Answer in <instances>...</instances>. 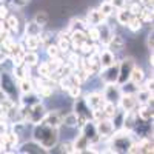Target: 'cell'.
<instances>
[{"mask_svg": "<svg viewBox=\"0 0 154 154\" xmlns=\"http://www.w3.org/2000/svg\"><path fill=\"white\" fill-rule=\"evenodd\" d=\"M32 139L38 145H42L45 149L54 148L59 142V131L57 128L49 126L46 123H37L34 125V131H32Z\"/></svg>", "mask_w": 154, "mask_h": 154, "instance_id": "obj_1", "label": "cell"}, {"mask_svg": "<svg viewBox=\"0 0 154 154\" xmlns=\"http://www.w3.org/2000/svg\"><path fill=\"white\" fill-rule=\"evenodd\" d=\"M136 65L133 57H126L119 63V77H117V85H123L125 82L130 80V74Z\"/></svg>", "mask_w": 154, "mask_h": 154, "instance_id": "obj_2", "label": "cell"}, {"mask_svg": "<svg viewBox=\"0 0 154 154\" xmlns=\"http://www.w3.org/2000/svg\"><path fill=\"white\" fill-rule=\"evenodd\" d=\"M0 89L11 99H16V80L9 72H2L0 75Z\"/></svg>", "mask_w": 154, "mask_h": 154, "instance_id": "obj_3", "label": "cell"}, {"mask_svg": "<svg viewBox=\"0 0 154 154\" xmlns=\"http://www.w3.org/2000/svg\"><path fill=\"white\" fill-rule=\"evenodd\" d=\"M96 130H97V134H99V137L102 139H106V137H111V134L114 133V123H112V120L111 119H108V117H102L100 120H97L96 122Z\"/></svg>", "mask_w": 154, "mask_h": 154, "instance_id": "obj_4", "label": "cell"}, {"mask_svg": "<svg viewBox=\"0 0 154 154\" xmlns=\"http://www.w3.org/2000/svg\"><path fill=\"white\" fill-rule=\"evenodd\" d=\"M103 99L105 102H117L122 96V89H120V85L117 83H105V88H103Z\"/></svg>", "mask_w": 154, "mask_h": 154, "instance_id": "obj_5", "label": "cell"}, {"mask_svg": "<svg viewBox=\"0 0 154 154\" xmlns=\"http://www.w3.org/2000/svg\"><path fill=\"white\" fill-rule=\"evenodd\" d=\"M117 77H119V63H112L111 66L100 69V79L105 83H117Z\"/></svg>", "mask_w": 154, "mask_h": 154, "instance_id": "obj_6", "label": "cell"}, {"mask_svg": "<svg viewBox=\"0 0 154 154\" xmlns=\"http://www.w3.org/2000/svg\"><path fill=\"white\" fill-rule=\"evenodd\" d=\"M80 134H83L91 143H96L99 142V134H97V130H96V122L94 120H88L82 128H80Z\"/></svg>", "mask_w": 154, "mask_h": 154, "instance_id": "obj_7", "label": "cell"}, {"mask_svg": "<svg viewBox=\"0 0 154 154\" xmlns=\"http://www.w3.org/2000/svg\"><path fill=\"white\" fill-rule=\"evenodd\" d=\"M117 102H119V106L122 108V111H125V112L134 111L136 106H137V100H136V96H134V94L122 93V96H120V99H119Z\"/></svg>", "mask_w": 154, "mask_h": 154, "instance_id": "obj_8", "label": "cell"}, {"mask_svg": "<svg viewBox=\"0 0 154 154\" xmlns=\"http://www.w3.org/2000/svg\"><path fill=\"white\" fill-rule=\"evenodd\" d=\"M85 102L93 111V109H99V108L103 106L105 99H103V96H102L100 93H89V94L85 96Z\"/></svg>", "mask_w": 154, "mask_h": 154, "instance_id": "obj_9", "label": "cell"}, {"mask_svg": "<svg viewBox=\"0 0 154 154\" xmlns=\"http://www.w3.org/2000/svg\"><path fill=\"white\" fill-rule=\"evenodd\" d=\"M106 19L108 17H105L103 14H102L99 8L97 9H89L88 14H86V23L91 25V26H97V25L106 22Z\"/></svg>", "mask_w": 154, "mask_h": 154, "instance_id": "obj_10", "label": "cell"}, {"mask_svg": "<svg viewBox=\"0 0 154 154\" xmlns=\"http://www.w3.org/2000/svg\"><path fill=\"white\" fill-rule=\"evenodd\" d=\"M42 123H46L49 126H54V128H59L62 125V114L59 111H48L45 114V117L42 119Z\"/></svg>", "mask_w": 154, "mask_h": 154, "instance_id": "obj_11", "label": "cell"}, {"mask_svg": "<svg viewBox=\"0 0 154 154\" xmlns=\"http://www.w3.org/2000/svg\"><path fill=\"white\" fill-rule=\"evenodd\" d=\"M97 28H99V34H100L99 42H102V45H108V42L111 40V37L114 35V31L111 29V26L106 22L97 25Z\"/></svg>", "mask_w": 154, "mask_h": 154, "instance_id": "obj_12", "label": "cell"}, {"mask_svg": "<svg viewBox=\"0 0 154 154\" xmlns=\"http://www.w3.org/2000/svg\"><path fill=\"white\" fill-rule=\"evenodd\" d=\"M108 51H111L112 54H116V53H120V51H123L125 49V40H123V37H120V35H112L111 37V40L108 42Z\"/></svg>", "mask_w": 154, "mask_h": 154, "instance_id": "obj_13", "label": "cell"}, {"mask_svg": "<svg viewBox=\"0 0 154 154\" xmlns=\"http://www.w3.org/2000/svg\"><path fill=\"white\" fill-rule=\"evenodd\" d=\"M99 60H100V68H102V69L111 66L112 63L116 62L114 54L111 53V51H108V49H105V51H102V53H99Z\"/></svg>", "mask_w": 154, "mask_h": 154, "instance_id": "obj_14", "label": "cell"}, {"mask_svg": "<svg viewBox=\"0 0 154 154\" xmlns=\"http://www.w3.org/2000/svg\"><path fill=\"white\" fill-rule=\"evenodd\" d=\"M89 145H91V142H89V140H88L83 134H79V137H77V139L74 140V143H72V146H74V152L88 151Z\"/></svg>", "mask_w": 154, "mask_h": 154, "instance_id": "obj_15", "label": "cell"}, {"mask_svg": "<svg viewBox=\"0 0 154 154\" xmlns=\"http://www.w3.org/2000/svg\"><path fill=\"white\" fill-rule=\"evenodd\" d=\"M143 79H145V71L140 68V66L134 65V68H133V71H131V74H130V82L139 86L140 83L143 82Z\"/></svg>", "mask_w": 154, "mask_h": 154, "instance_id": "obj_16", "label": "cell"}, {"mask_svg": "<svg viewBox=\"0 0 154 154\" xmlns=\"http://www.w3.org/2000/svg\"><path fill=\"white\" fill-rule=\"evenodd\" d=\"M137 117L142 119V120H152V106L145 103V105H140L139 106V111H137Z\"/></svg>", "mask_w": 154, "mask_h": 154, "instance_id": "obj_17", "label": "cell"}, {"mask_svg": "<svg viewBox=\"0 0 154 154\" xmlns=\"http://www.w3.org/2000/svg\"><path fill=\"white\" fill-rule=\"evenodd\" d=\"M117 105L114 102H105L103 106H102V112H103V117H108V119H112L116 112H117Z\"/></svg>", "mask_w": 154, "mask_h": 154, "instance_id": "obj_18", "label": "cell"}, {"mask_svg": "<svg viewBox=\"0 0 154 154\" xmlns=\"http://www.w3.org/2000/svg\"><path fill=\"white\" fill-rule=\"evenodd\" d=\"M46 149L42 146V145H38L35 140L34 142H31V143H23L22 145V149H20V152H35V154H38V152H45Z\"/></svg>", "mask_w": 154, "mask_h": 154, "instance_id": "obj_19", "label": "cell"}, {"mask_svg": "<svg viewBox=\"0 0 154 154\" xmlns=\"http://www.w3.org/2000/svg\"><path fill=\"white\" fill-rule=\"evenodd\" d=\"M116 19H117V22L122 25V26H126L128 22H130L131 19V12L128 11V8H119L117 9V16H116Z\"/></svg>", "mask_w": 154, "mask_h": 154, "instance_id": "obj_20", "label": "cell"}, {"mask_svg": "<svg viewBox=\"0 0 154 154\" xmlns=\"http://www.w3.org/2000/svg\"><path fill=\"white\" fill-rule=\"evenodd\" d=\"M142 26H143V22L140 20L139 16H131L130 22H128V25H126V28H128V29H131L133 32L140 31V29H142Z\"/></svg>", "mask_w": 154, "mask_h": 154, "instance_id": "obj_21", "label": "cell"}, {"mask_svg": "<svg viewBox=\"0 0 154 154\" xmlns=\"http://www.w3.org/2000/svg\"><path fill=\"white\" fill-rule=\"evenodd\" d=\"M23 63L28 66H34L38 63V54L35 53V51H26L23 56Z\"/></svg>", "mask_w": 154, "mask_h": 154, "instance_id": "obj_22", "label": "cell"}, {"mask_svg": "<svg viewBox=\"0 0 154 154\" xmlns=\"http://www.w3.org/2000/svg\"><path fill=\"white\" fill-rule=\"evenodd\" d=\"M40 31H42V26H38L34 20L26 22V25H25V35H38Z\"/></svg>", "mask_w": 154, "mask_h": 154, "instance_id": "obj_23", "label": "cell"}, {"mask_svg": "<svg viewBox=\"0 0 154 154\" xmlns=\"http://www.w3.org/2000/svg\"><path fill=\"white\" fill-rule=\"evenodd\" d=\"M25 42H26V49H29V51H35L42 45L38 35H25Z\"/></svg>", "mask_w": 154, "mask_h": 154, "instance_id": "obj_24", "label": "cell"}, {"mask_svg": "<svg viewBox=\"0 0 154 154\" xmlns=\"http://www.w3.org/2000/svg\"><path fill=\"white\" fill-rule=\"evenodd\" d=\"M86 28H88V23L86 22H83L80 19H72L68 31H86Z\"/></svg>", "mask_w": 154, "mask_h": 154, "instance_id": "obj_25", "label": "cell"}, {"mask_svg": "<svg viewBox=\"0 0 154 154\" xmlns=\"http://www.w3.org/2000/svg\"><path fill=\"white\" fill-rule=\"evenodd\" d=\"M99 9H100V12L103 14L105 17H109V16H112L114 14V5L109 2V0H105V2H102V5L99 6Z\"/></svg>", "mask_w": 154, "mask_h": 154, "instance_id": "obj_26", "label": "cell"}, {"mask_svg": "<svg viewBox=\"0 0 154 154\" xmlns=\"http://www.w3.org/2000/svg\"><path fill=\"white\" fill-rule=\"evenodd\" d=\"M34 22L38 25V26H45V25L49 22V16H48V12L46 11H38L37 14L34 16Z\"/></svg>", "mask_w": 154, "mask_h": 154, "instance_id": "obj_27", "label": "cell"}, {"mask_svg": "<svg viewBox=\"0 0 154 154\" xmlns=\"http://www.w3.org/2000/svg\"><path fill=\"white\" fill-rule=\"evenodd\" d=\"M62 123L69 126V128L77 126V114L75 112H69L66 116H62Z\"/></svg>", "mask_w": 154, "mask_h": 154, "instance_id": "obj_28", "label": "cell"}, {"mask_svg": "<svg viewBox=\"0 0 154 154\" xmlns=\"http://www.w3.org/2000/svg\"><path fill=\"white\" fill-rule=\"evenodd\" d=\"M139 17H140V20H142L143 23L145 22L146 23L152 22V8H142L140 12H139Z\"/></svg>", "mask_w": 154, "mask_h": 154, "instance_id": "obj_29", "label": "cell"}, {"mask_svg": "<svg viewBox=\"0 0 154 154\" xmlns=\"http://www.w3.org/2000/svg\"><path fill=\"white\" fill-rule=\"evenodd\" d=\"M5 25H6V28H8L9 31H16V32H17V29H19V19H17L16 16H8Z\"/></svg>", "mask_w": 154, "mask_h": 154, "instance_id": "obj_30", "label": "cell"}, {"mask_svg": "<svg viewBox=\"0 0 154 154\" xmlns=\"http://www.w3.org/2000/svg\"><path fill=\"white\" fill-rule=\"evenodd\" d=\"M19 88H20V91L23 94L32 91V80L31 79H20L19 80Z\"/></svg>", "mask_w": 154, "mask_h": 154, "instance_id": "obj_31", "label": "cell"}, {"mask_svg": "<svg viewBox=\"0 0 154 154\" xmlns=\"http://www.w3.org/2000/svg\"><path fill=\"white\" fill-rule=\"evenodd\" d=\"M37 71H38V77H42V79H49L51 69H49V66L46 65V62L40 63V65H38V68H37Z\"/></svg>", "mask_w": 154, "mask_h": 154, "instance_id": "obj_32", "label": "cell"}, {"mask_svg": "<svg viewBox=\"0 0 154 154\" xmlns=\"http://www.w3.org/2000/svg\"><path fill=\"white\" fill-rule=\"evenodd\" d=\"M140 9H142V5H140L139 0H131L130 6H128V11L131 12V16H139Z\"/></svg>", "mask_w": 154, "mask_h": 154, "instance_id": "obj_33", "label": "cell"}, {"mask_svg": "<svg viewBox=\"0 0 154 154\" xmlns=\"http://www.w3.org/2000/svg\"><path fill=\"white\" fill-rule=\"evenodd\" d=\"M46 53L49 57H59L60 56V49L57 45H48L46 46Z\"/></svg>", "mask_w": 154, "mask_h": 154, "instance_id": "obj_34", "label": "cell"}, {"mask_svg": "<svg viewBox=\"0 0 154 154\" xmlns=\"http://www.w3.org/2000/svg\"><path fill=\"white\" fill-rule=\"evenodd\" d=\"M68 94H69L72 99L79 97V96H80V85H71V86L68 88Z\"/></svg>", "mask_w": 154, "mask_h": 154, "instance_id": "obj_35", "label": "cell"}, {"mask_svg": "<svg viewBox=\"0 0 154 154\" xmlns=\"http://www.w3.org/2000/svg\"><path fill=\"white\" fill-rule=\"evenodd\" d=\"M8 6L3 5V3H0V20H5L8 17Z\"/></svg>", "mask_w": 154, "mask_h": 154, "instance_id": "obj_36", "label": "cell"}, {"mask_svg": "<svg viewBox=\"0 0 154 154\" xmlns=\"http://www.w3.org/2000/svg\"><path fill=\"white\" fill-rule=\"evenodd\" d=\"M62 149V152H74V146H72V143H69V142H66V143H62V146H60Z\"/></svg>", "mask_w": 154, "mask_h": 154, "instance_id": "obj_37", "label": "cell"}, {"mask_svg": "<svg viewBox=\"0 0 154 154\" xmlns=\"http://www.w3.org/2000/svg\"><path fill=\"white\" fill-rule=\"evenodd\" d=\"M29 2L31 0H12V5L17 6V8H23V6H26Z\"/></svg>", "mask_w": 154, "mask_h": 154, "instance_id": "obj_38", "label": "cell"}, {"mask_svg": "<svg viewBox=\"0 0 154 154\" xmlns=\"http://www.w3.org/2000/svg\"><path fill=\"white\" fill-rule=\"evenodd\" d=\"M143 8H152V0H139Z\"/></svg>", "mask_w": 154, "mask_h": 154, "instance_id": "obj_39", "label": "cell"}, {"mask_svg": "<svg viewBox=\"0 0 154 154\" xmlns=\"http://www.w3.org/2000/svg\"><path fill=\"white\" fill-rule=\"evenodd\" d=\"M146 46H148V49L149 51H152V32L148 35V38H146Z\"/></svg>", "mask_w": 154, "mask_h": 154, "instance_id": "obj_40", "label": "cell"}]
</instances>
